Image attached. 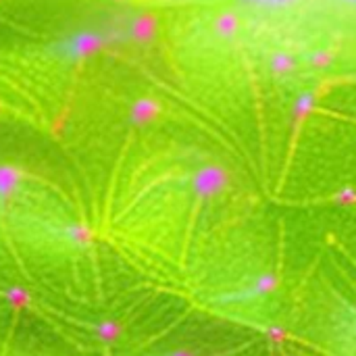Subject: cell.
Masks as SVG:
<instances>
[{
  "instance_id": "7a4b0ae2",
  "label": "cell",
  "mask_w": 356,
  "mask_h": 356,
  "mask_svg": "<svg viewBox=\"0 0 356 356\" xmlns=\"http://www.w3.org/2000/svg\"><path fill=\"white\" fill-rule=\"evenodd\" d=\"M348 2H353V4H356V0H348Z\"/></svg>"
},
{
  "instance_id": "6da1fadb",
  "label": "cell",
  "mask_w": 356,
  "mask_h": 356,
  "mask_svg": "<svg viewBox=\"0 0 356 356\" xmlns=\"http://www.w3.org/2000/svg\"><path fill=\"white\" fill-rule=\"evenodd\" d=\"M248 2H254V4H263V6H288L296 0H248Z\"/></svg>"
}]
</instances>
